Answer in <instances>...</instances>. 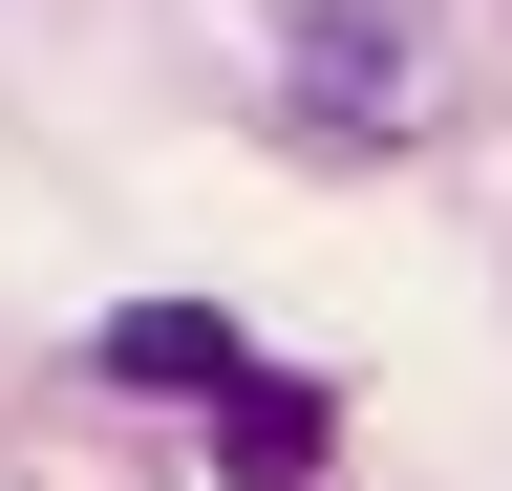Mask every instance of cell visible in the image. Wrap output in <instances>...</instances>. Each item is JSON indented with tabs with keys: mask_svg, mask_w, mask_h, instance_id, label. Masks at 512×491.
<instances>
[{
	"mask_svg": "<svg viewBox=\"0 0 512 491\" xmlns=\"http://www.w3.org/2000/svg\"><path fill=\"white\" fill-rule=\"evenodd\" d=\"M278 22H299V129H427V0H278Z\"/></svg>",
	"mask_w": 512,
	"mask_h": 491,
	"instance_id": "6da1fadb",
	"label": "cell"
},
{
	"mask_svg": "<svg viewBox=\"0 0 512 491\" xmlns=\"http://www.w3.org/2000/svg\"><path fill=\"white\" fill-rule=\"evenodd\" d=\"M320 449H342V406H320L299 363H235V385H214V470L235 491H320Z\"/></svg>",
	"mask_w": 512,
	"mask_h": 491,
	"instance_id": "3957f363",
	"label": "cell"
},
{
	"mask_svg": "<svg viewBox=\"0 0 512 491\" xmlns=\"http://www.w3.org/2000/svg\"><path fill=\"white\" fill-rule=\"evenodd\" d=\"M235 363H256V342L214 321V299H128V321L86 342V385H128V406H214Z\"/></svg>",
	"mask_w": 512,
	"mask_h": 491,
	"instance_id": "7a4b0ae2",
	"label": "cell"
}]
</instances>
